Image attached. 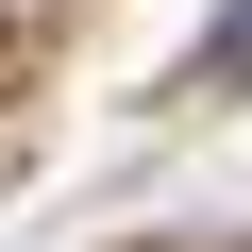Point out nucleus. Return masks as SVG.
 Listing matches in <instances>:
<instances>
[{
	"mask_svg": "<svg viewBox=\"0 0 252 252\" xmlns=\"http://www.w3.org/2000/svg\"><path fill=\"white\" fill-rule=\"evenodd\" d=\"M202 84H252V0L219 17V51H202Z\"/></svg>",
	"mask_w": 252,
	"mask_h": 252,
	"instance_id": "f257e3e1",
	"label": "nucleus"
}]
</instances>
